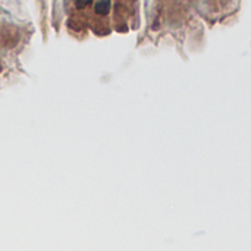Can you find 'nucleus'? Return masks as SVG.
Listing matches in <instances>:
<instances>
[{"mask_svg":"<svg viewBox=\"0 0 251 251\" xmlns=\"http://www.w3.org/2000/svg\"><path fill=\"white\" fill-rule=\"evenodd\" d=\"M94 10L99 15H107L110 10V0H99L94 6Z\"/></svg>","mask_w":251,"mask_h":251,"instance_id":"obj_1","label":"nucleus"},{"mask_svg":"<svg viewBox=\"0 0 251 251\" xmlns=\"http://www.w3.org/2000/svg\"><path fill=\"white\" fill-rule=\"evenodd\" d=\"M91 1H93V0H76V1H75V6H76V9H84V7H87Z\"/></svg>","mask_w":251,"mask_h":251,"instance_id":"obj_2","label":"nucleus"}]
</instances>
